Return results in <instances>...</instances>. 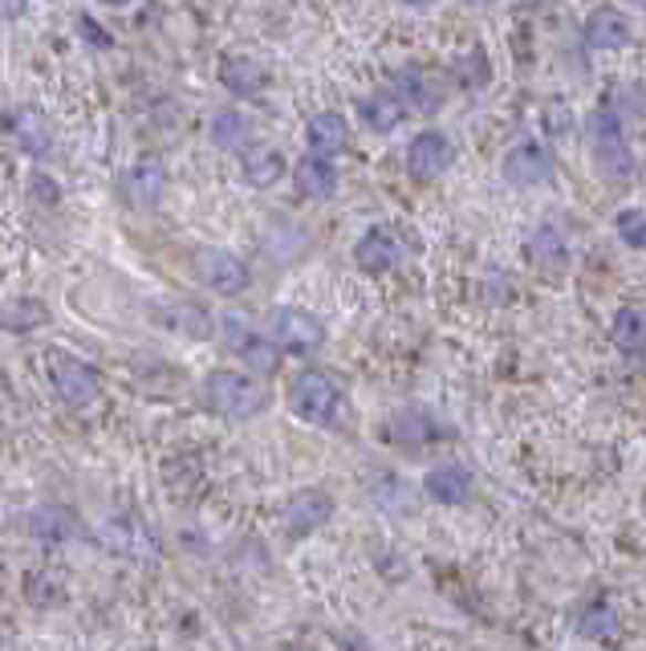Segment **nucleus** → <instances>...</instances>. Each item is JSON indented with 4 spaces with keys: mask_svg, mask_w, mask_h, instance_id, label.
Masks as SVG:
<instances>
[{
    "mask_svg": "<svg viewBox=\"0 0 646 651\" xmlns=\"http://www.w3.org/2000/svg\"><path fill=\"white\" fill-rule=\"evenodd\" d=\"M585 143H590L594 167L606 179H631L638 172V159H634L631 143H626L622 118L609 106H602V111H594L585 118Z\"/></svg>",
    "mask_w": 646,
    "mask_h": 651,
    "instance_id": "obj_1",
    "label": "nucleus"
},
{
    "mask_svg": "<svg viewBox=\"0 0 646 651\" xmlns=\"http://www.w3.org/2000/svg\"><path fill=\"white\" fill-rule=\"evenodd\" d=\"M204 403L225 420H252L257 412H264V388L257 379L240 375V371H211L204 379Z\"/></svg>",
    "mask_w": 646,
    "mask_h": 651,
    "instance_id": "obj_2",
    "label": "nucleus"
},
{
    "mask_svg": "<svg viewBox=\"0 0 646 651\" xmlns=\"http://www.w3.org/2000/svg\"><path fill=\"white\" fill-rule=\"evenodd\" d=\"M289 407L305 424H334L337 407H342V391H337V383L325 371H301L289 383Z\"/></svg>",
    "mask_w": 646,
    "mask_h": 651,
    "instance_id": "obj_3",
    "label": "nucleus"
},
{
    "mask_svg": "<svg viewBox=\"0 0 646 651\" xmlns=\"http://www.w3.org/2000/svg\"><path fill=\"white\" fill-rule=\"evenodd\" d=\"M269 334L289 354H313L325 339L322 322L305 310H293V306H277L273 318H269Z\"/></svg>",
    "mask_w": 646,
    "mask_h": 651,
    "instance_id": "obj_4",
    "label": "nucleus"
},
{
    "mask_svg": "<svg viewBox=\"0 0 646 651\" xmlns=\"http://www.w3.org/2000/svg\"><path fill=\"white\" fill-rule=\"evenodd\" d=\"M500 176H504L509 188H541V184L553 179V155H549V147L524 138V143L509 147V155L500 163Z\"/></svg>",
    "mask_w": 646,
    "mask_h": 651,
    "instance_id": "obj_5",
    "label": "nucleus"
},
{
    "mask_svg": "<svg viewBox=\"0 0 646 651\" xmlns=\"http://www.w3.org/2000/svg\"><path fill=\"white\" fill-rule=\"evenodd\" d=\"M407 252H410V245L403 240V232H398L395 225H374V228H366L362 240L354 245V261H358V269H366V273H386V269H395Z\"/></svg>",
    "mask_w": 646,
    "mask_h": 651,
    "instance_id": "obj_6",
    "label": "nucleus"
},
{
    "mask_svg": "<svg viewBox=\"0 0 646 651\" xmlns=\"http://www.w3.org/2000/svg\"><path fill=\"white\" fill-rule=\"evenodd\" d=\"M196 273L204 286H211L216 293H225V298H237V293L249 289V265L228 249H199Z\"/></svg>",
    "mask_w": 646,
    "mask_h": 651,
    "instance_id": "obj_7",
    "label": "nucleus"
},
{
    "mask_svg": "<svg viewBox=\"0 0 646 651\" xmlns=\"http://www.w3.org/2000/svg\"><path fill=\"white\" fill-rule=\"evenodd\" d=\"M50 379H53L58 400H62L65 407H90V403L98 400V371L70 359V354H58V359H53Z\"/></svg>",
    "mask_w": 646,
    "mask_h": 651,
    "instance_id": "obj_8",
    "label": "nucleus"
},
{
    "mask_svg": "<svg viewBox=\"0 0 646 651\" xmlns=\"http://www.w3.org/2000/svg\"><path fill=\"white\" fill-rule=\"evenodd\" d=\"M451 159H456V151H451L448 135H439V131H419V135L410 138V147H407L410 179L431 184V179H439L444 172H448Z\"/></svg>",
    "mask_w": 646,
    "mask_h": 651,
    "instance_id": "obj_9",
    "label": "nucleus"
},
{
    "mask_svg": "<svg viewBox=\"0 0 646 651\" xmlns=\"http://www.w3.org/2000/svg\"><path fill=\"white\" fill-rule=\"evenodd\" d=\"M225 342L252 366V371H261V375L277 371V363H281V347H277L273 339H261L249 322H240L237 313H228L225 318Z\"/></svg>",
    "mask_w": 646,
    "mask_h": 651,
    "instance_id": "obj_10",
    "label": "nucleus"
},
{
    "mask_svg": "<svg viewBox=\"0 0 646 651\" xmlns=\"http://www.w3.org/2000/svg\"><path fill=\"white\" fill-rule=\"evenodd\" d=\"M330 514H334V497L330 493H322V488H301L298 497H289L285 505V529L293 538H305L317 526H325Z\"/></svg>",
    "mask_w": 646,
    "mask_h": 651,
    "instance_id": "obj_11",
    "label": "nucleus"
},
{
    "mask_svg": "<svg viewBox=\"0 0 646 651\" xmlns=\"http://www.w3.org/2000/svg\"><path fill=\"white\" fill-rule=\"evenodd\" d=\"M163 188H167V167H163L155 155H143V159L131 163V172L123 176V196L135 208H150L159 204Z\"/></svg>",
    "mask_w": 646,
    "mask_h": 651,
    "instance_id": "obj_12",
    "label": "nucleus"
},
{
    "mask_svg": "<svg viewBox=\"0 0 646 651\" xmlns=\"http://www.w3.org/2000/svg\"><path fill=\"white\" fill-rule=\"evenodd\" d=\"M293 184H298L301 196H310V200H330L337 192V167L330 155H317V151H310V155H301L298 163H293Z\"/></svg>",
    "mask_w": 646,
    "mask_h": 651,
    "instance_id": "obj_13",
    "label": "nucleus"
},
{
    "mask_svg": "<svg viewBox=\"0 0 646 651\" xmlns=\"http://www.w3.org/2000/svg\"><path fill=\"white\" fill-rule=\"evenodd\" d=\"M403 114H407V102L398 99V90H371V94H362L358 99V118L366 131L374 135H390L398 123H403Z\"/></svg>",
    "mask_w": 646,
    "mask_h": 651,
    "instance_id": "obj_14",
    "label": "nucleus"
},
{
    "mask_svg": "<svg viewBox=\"0 0 646 651\" xmlns=\"http://www.w3.org/2000/svg\"><path fill=\"white\" fill-rule=\"evenodd\" d=\"M423 493L439 505H463L472 497V473L463 464H436L423 476Z\"/></svg>",
    "mask_w": 646,
    "mask_h": 651,
    "instance_id": "obj_15",
    "label": "nucleus"
},
{
    "mask_svg": "<svg viewBox=\"0 0 646 651\" xmlns=\"http://www.w3.org/2000/svg\"><path fill=\"white\" fill-rule=\"evenodd\" d=\"M386 436L395 440V444L415 448V444H431V440H439L444 436V427H439V420L427 412V407H403V412L390 415Z\"/></svg>",
    "mask_w": 646,
    "mask_h": 651,
    "instance_id": "obj_16",
    "label": "nucleus"
},
{
    "mask_svg": "<svg viewBox=\"0 0 646 651\" xmlns=\"http://www.w3.org/2000/svg\"><path fill=\"white\" fill-rule=\"evenodd\" d=\"M582 38L590 50H622L631 41V25H626V17L618 9L602 4V9H594V13L585 17Z\"/></svg>",
    "mask_w": 646,
    "mask_h": 651,
    "instance_id": "obj_17",
    "label": "nucleus"
},
{
    "mask_svg": "<svg viewBox=\"0 0 646 651\" xmlns=\"http://www.w3.org/2000/svg\"><path fill=\"white\" fill-rule=\"evenodd\" d=\"M524 252H529V261H533L541 273H561L565 261H570V245H565V232H561L558 225L533 228V237H529Z\"/></svg>",
    "mask_w": 646,
    "mask_h": 651,
    "instance_id": "obj_18",
    "label": "nucleus"
},
{
    "mask_svg": "<svg viewBox=\"0 0 646 651\" xmlns=\"http://www.w3.org/2000/svg\"><path fill=\"white\" fill-rule=\"evenodd\" d=\"M29 534L41 541H74L82 538V521L65 505H41L29 514Z\"/></svg>",
    "mask_w": 646,
    "mask_h": 651,
    "instance_id": "obj_19",
    "label": "nucleus"
},
{
    "mask_svg": "<svg viewBox=\"0 0 646 651\" xmlns=\"http://www.w3.org/2000/svg\"><path fill=\"white\" fill-rule=\"evenodd\" d=\"M220 82H225V90H232L237 99H257L264 90V82H269V74H264V65H257L252 58H244V53H228L225 62H220Z\"/></svg>",
    "mask_w": 646,
    "mask_h": 651,
    "instance_id": "obj_20",
    "label": "nucleus"
},
{
    "mask_svg": "<svg viewBox=\"0 0 646 651\" xmlns=\"http://www.w3.org/2000/svg\"><path fill=\"white\" fill-rule=\"evenodd\" d=\"M305 143H310V151L334 159L337 151H346V143H350V123L337 111L313 114L310 126H305Z\"/></svg>",
    "mask_w": 646,
    "mask_h": 651,
    "instance_id": "obj_21",
    "label": "nucleus"
},
{
    "mask_svg": "<svg viewBox=\"0 0 646 651\" xmlns=\"http://www.w3.org/2000/svg\"><path fill=\"white\" fill-rule=\"evenodd\" d=\"M609 342H614L622 354H634V359L646 354V310H638V306H622V310H614Z\"/></svg>",
    "mask_w": 646,
    "mask_h": 651,
    "instance_id": "obj_22",
    "label": "nucleus"
},
{
    "mask_svg": "<svg viewBox=\"0 0 646 651\" xmlns=\"http://www.w3.org/2000/svg\"><path fill=\"white\" fill-rule=\"evenodd\" d=\"M577 631H582L585 639H609L614 631H618V611H614V602L606 599V595H597V599H590L577 611Z\"/></svg>",
    "mask_w": 646,
    "mask_h": 651,
    "instance_id": "obj_23",
    "label": "nucleus"
},
{
    "mask_svg": "<svg viewBox=\"0 0 646 651\" xmlns=\"http://www.w3.org/2000/svg\"><path fill=\"white\" fill-rule=\"evenodd\" d=\"M208 135L216 147H225V151H240L244 143H249V118L240 111H216L211 114V126H208Z\"/></svg>",
    "mask_w": 646,
    "mask_h": 651,
    "instance_id": "obj_24",
    "label": "nucleus"
},
{
    "mask_svg": "<svg viewBox=\"0 0 646 651\" xmlns=\"http://www.w3.org/2000/svg\"><path fill=\"white\" fill-rule=\"evenodd\" d=\"M281 176H285L281 151L264 147V151H249V155H244V179H249L252 188H273Z\"/></svg>",
    "mask_w": 646,
    "mask_h": 651,
    "instance_id": "obj_25",
    "label": "nucleus"
},
{
    "mask_svg": "<svg viewBox=\"0 0 646 651\" xmlns=\"http://www.w3.org/2000/svg\"><path fill=\"white\" fill-rule=\"evenodd\" d=\"M488 78H492V70H488V53L485 50H472V53H463V58L451 62V82H456L460 90H468V94L485 90Z\"/></svg>",
    "mask_w": 646,
    "mask_h": 651,
    "instance_id": "obj_26",
    "label": "nucleus"
},
{
    "mask_svg": "<svg viewBox=\"0 0 646 651\" xmlns=\"http://www.w3.org/2000/svg\"><path fill=\"white\" fill-rule=\"evenodd\" d=\"M9 131H13L17 138H21V147L29 151V155H45L50 151V131H45V123H41L38 114H9Z\"/></svg>",
    "mask_w": 646,
    "mask_h": 651,
    "instance_id": "obj_27",
    "label": "nucleus"
},
{
    "mask_svg": "<svg viewBox=\"0 0 646 651\" xmlns=\"http://www.w3.org/2000/svg\"><path fill=\"white\" fill-rule=\"evenodd\" d=\"M395 90L398 99L407 102V106H419V111H431L436 106V99H431V90H427V74L423 70H415V65H403L395 74Z\"/></svg>",
    "mask_w": 646,
    "mask_h": 651,
    "instance_id": "obj_28",
    "label": "nucleus"
},
{
    "mask_svg": "<svg viewBox=\"0 0 646 651\" xmlns=\"http://www.w3.org/2000/svg\"><path fill=\"white\" fill-rule=\"evenodd\" d=\"M163 322L175 326L179 334H191V339H208L211 334V318L199 310V306H187V301H179L171 310H163Z\"/></svg>",
    "mask_w": 646,
    "mask_h": 651,
    "instance_id": "obj_29",
    "label": "nucleus"
},
{
    "mask_svg": "<svg viewBox=\"0 0 646 651\" xmlns=\"http://www.w3.org/2000/svg\"><path fill=\"white\" fill-rule=\"evenodd\" d=\"M45 318H50V313H45V306H41V301L13 298L9 306H4V330H13V334H21V330H33V326H41Z\"/></svg>",
    "mask_w": 646,
    "mask_h": 651,
    "instance_id": "obj_30",
    "label": "nucleus"
},
{
    "mask_svg": "<svg viewBox=\"0 0 646 651\" xmlns=\"http://www.w3.org/2000/svg\"><path fill=\"white\" fill-rule=\"evenodd\" d=\"M25 590H29V602H33V607H58V602L65 599V578L45 570V575L29 578Z\"/></svg>",
    "mask_w": 646,
    "mask_h": 651,
    "instance_id": "obj_31",
    "label": "nucleus"
},
{
    "mask_svg": "<svg viewBox=\"0 0 646 651\" xmlns=\"http://www.w3.org/2000/svg\"><path fill=\"white\" fill-rule=\"evenodd\" d=\"M614 232H618L622 245L646 252V213H638V208H622V213L614 216Z\"/></svg>",
    "mask_w": 646,
    "mask_h": 651,
    "instance_id": "obj_32",
    "label": "nucleus"
},
{
    "mask_svg": "<svg viewBox=\"0 0 646 651\" xmlns=\"http://www.w3.org/2000/svg\"><path fill=\"white\" fill-rule=\"evenodd\" d=\"M77 25H82V38H86V41H94V45H102V50H111V38H106V33L98 29V21H90V17H82Z\"/></svg>",
    "mask_w": 646,
    "mask_h": 651,
    "instance_id": "obj_33",
    "label": "nucleus"
},
{
    "mask_svg": "<svg viewBox=\"0 0 646 651\" xmlns=\"http://www.w3.org/2000/svg\"><path fill=\"white\" fill-rule=\"evenodd\" d=\"M29 184H33V188H38V196H45V200H58V192H53V179H45V176H33L29 179Z\"/></svg>",
    "mask_w": 646,
    "mask_h": 651,
    "instance_id": "obj_34",
    "label": "nucleus"
},
{
    "mask_svg": "<svg viewBox=\"0 0 646 651\" xmlns=\"http://www.w3.org/2000/svg\"><path fill=\"white\" fill-rule=\"evenodd\" d=\"M29 0H4V17H9V21H17V17H21V9H25Z\"/></svg>",
    "mask_w": 646,
    "mask_h": 651,
    "instance_id": "obj_35",
    "label": "nucleus"
},
{
    "mask_svg": "<svg viewBox=\"0 0 646 651\" xmlns=\"http://www.w3.org/2000/svg\"><path fill=\"white\" fill-rule=\"evenodd\" d=\"M403 4H410V9H427V4H436V0H403Z\"/></svg>",
    "mask_w": 646,
    "mask_h": 651,
    "instance_id": "obj_36",
    "label": "nucleus"
},
{
    "mask_svg": "<svg viewBox=\"0 0 646 651\" xmlns=\"http://www.w3.org/2000/svg\"><path fill=\"white\" fill-rule=\"evenodd\" d=\"M102 4H111V9H126L131 0H102Z\"/></svg>",
    "mask_w": 646,
    "mask_h": 651,
    "instance_id": "obj_37",
    "label": "nucleus"
}]
</instances>
